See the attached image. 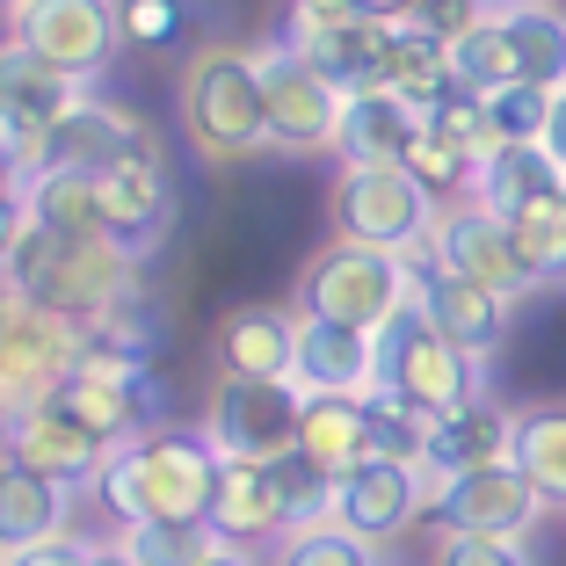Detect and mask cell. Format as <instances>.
<instances>
[{"instance_id":"1","label":"cell","mask_w":566,"mask_h":566,"mask_svg":"<svg viewBox=\"0 0 566 566\" xmlns=\"http://www.w3.org/2000/svg\"><path fill=\"white\" fill-rule=\"evenodd\" d=\"M211 472H218V450L203 443V429L153 421V429H138L132 443H117L102 458L87 501H95L117 531L124 523H153V516H203Z\"/></svg>"},{"instance_id":"2","label":"cell","mask_w":566,"mask_h":566,"mask_svg":"<svg viewBox=\"0 0 566 566\" xmlns=\"http://www.w3.org/2000/svg\"><path fill=\"white\" fill-rule=\"evenodd\" d=\"M182 132L211 167H240L269 146V95L262 59L240 44H211L182 73Z\"/></svg>"},{"instance_id":"3","label":"cell","mask_w":566,"mask_h":566,"mask_svg":"<svg viewBox=\"0 0 566 566\" xmlns=\"http://www.w3.org/2000/svg\"><path fill=\"white\" fill-rule=\"evenodd\" d=\"M415 305V262L385 248H356V240H327L319 254H305L298 269V313L342 319V327L378 334L392 313Z\"/></svg>"},{"instance_id":"4","label":"cell","mask_w":566,"mask_h":566,"mask_svg":"<svg viewBox=\"0 0 566 566\" xmlns=\"http://www.w3.org/2000/svg\"><path fill=\"white\" fill-rule=\"evenodd\" d=\"M443 203L407 175V167H342L327 189V218L334 240H356V248H385L407 254V262H429V233Z\"/></svg>"},{"instance_id":"5","label":"cell","mask_w":566,"mask_h":566,"mask_svg":"<svg viewBox=\"0 0 566 566\" xmlns=\"http://www.w3.org/2000/svg\"><path fill=\"white\" fill-rule=\"evenodd\" d=\"M480 370H486L480 356H465L458 342H443L421 305H407V313H392L378 327V385L407 392V400L429 407V415H450V407L480 400Z\"/></svg>"},{"instance_id":"6","label":"cell","mask_w":566,"mask_h":566,"mask_svg":"<svg viewBox=\"0 0 566 566\" xmlns=\"http://www.w3.org/2000/svg\"><path fill=\"white\" fill-rule=\"evenodd\" d=\"M8 36L30 44L73 81H102L124 51V8L117 0H15L8 8Z\"/></svg>"},{"instance_id":"7","label":"cell","mask_w":566,"mask_h":566,"mask_svg":"<svg viewBox=\"0 0 566 566\" xmlns=\"http://www.w3.org/2000/svg\"><path fill=\"white\" fill-rule=\"evenodd\" d=\"M73 349H81V327L66 313H51L36 298L8 305L0 313V421L44 407L73 378Z\"/></svg>"},{"instance_id":"8","label":"cell","mask_w":566,"mask_h":566,"mask_svg":"<svg viewBox=\"0 0 566 566\" xmlns=\"http://www.w3.org/2000/svg\"><path fill=\"white\" fill-rule=\"evenodd\" d=\"M283 44L298 51L305 66L327 73L342 95H370V87H385L392 22L356 15V8H313V0H291V8H283Z\"/></svg>"},{"instance_id":"9","label":"cell","mask_w":566,"mask_h":566,"mask_svg":"<svg viewBox=\"0 0 566 566\" xmlns=\"http://www.w3.org/2000/svg\"><path fill=\"white\" fill-rule=\"evenodd\" d=\"M298 407L305 392L291 378H218L211 385V407H203V443L218 458H283L298 450Z\"/></svg>"},{"instance_id":"10","label":"cell","mask_w":566,"mask_h":566,"mask_svg":"<svg viewBox=\"0 0 566 566\" xmlns=\"http://www.w3.org/2000/svg\"><path fill=\"white\" fill-rule=\"evenodd\" d=\"M254 59H262V95H269V146L291 153V160H305V153H334L349 95H342L319 66H305L283 36L262 44Z\"/></svg>"},{"instance_id":"11","label":"cell","mask_w":566,"mask_h":566,"mask_svg":"<svg viewBox=\"0 0 566 566\" xmlns=\"http://www.w3.org/2000/svg\"><path fill=\"white\" fill-rule=\"evenodd\" d=\"M552 501L523 480L509 458L480 472H458V480H429V523L436 531H465V537H501V545H523V537L545 523Z\"/></svg>"},{"instance_id":"12","label":"cell","mask_w":566,"mask_h":566,"mask_svg":"<svg viewBox=\"0 0 566 566\" xmlns=\"http://www.w3.org/2000/svg\"><path fill=\"white\" fill-rule=\"evenodd\" d=\"M421 516H429V480H421V465H400V458H364L356 472L327 486V523H342L349 537L378 552L407 537Z\"/></svg>"},{"instance_id":"13","label":"cell","mask_w":566,"mask_h":566,"mask_svg":"<svg viewBox=\"0 0 566 566\" xmlns=\"http://www.w3.org/2000/svg\"><path fill=\"white\" fill-rule=\"evenodd\" d=\"M429 262L486 283V291H501V298H531V291H537L531 269H523V254H516V240H509V218H494L480 197H458V203L436 211Z\"/></svg>"},{"instance_id":"14","label":"cell","mask_w":566,"mask_h":566,"mask_svg":"<svg viewBox=\"0 0 566 566\" xmlns=\"http://www.w3.org/2000/svg\"><path fill=\"white\" fill-rule=\"evenodd\" d=\"M138 146H153V132L132 109H117V102H102V95H81L66 117L36 138L30 175H109V167H124Z\"/></svg>"},{"instance_id":"15","label":"cell","mask_w":566,"mask_h":566,"mask_svg":"<svg viewBox=\"0 0 566 566\" xmlns=\"http://www.w3.org/2000/svg\"><path fill=\"white\" fill-rule=\"evenodd\" d=\"M81 95H87V87L73 81V73H59L51 59H36L30 44H15V36L0 44V146L22 160V175H30L36 138L66 117Z\"/></svg>"},{"instance_id":"16","label":"cell","mask_w":566,"mask_h":566,"mask_svg":"<svg viewBox=\"0 0 566 566\" xmlns=\"http://www.w3.org/2000/svg\"><path fill=\"white\" fill-rule=\"evenodd\" d=\"M415 305L429 313V327L443 342H458L480 364L509 342V319H516V298H501V291L458 276V269H436V262H415Z\"/></svg>"},{"instance_id":"17","label":"cell","mask_w":566,"mask_h":566,"mask_svg":"<svg viewBox=\"0 0 566 566\" xmlns=\"http://www.w3.org/2000/svg\"><path fill=\"white\" fill-rule=\"evenodd\" d=\"M102 211H109V240H117V248H132L138 262H146V254L167 240V226H175V175H167L160 138H153V146H138L124 167H109V175H102Z\"/></svg>"},{"instance_id":"18","label":"cell","mask_w":566,"mask_h":566,"mask_svg":"<svg viewBox=\"0 0 566 566\" xmlns=\"http://www.w3.org/2000/svg\"><path fill=\"white\" fill-rule=\"evenodd\" d=\"M138 298V254L117 248V240H73L66 269H59V283H51L36 305H51V313H66L73 327H102V319H117L124 305Z\"/></svg>"},{"instance_id":"19","label":"cell","mask_w":566,"mask_h":566,"mask_svg":"<svg viewBox=\"0 0 566 566\" xmlns=\"http://www.w3.org/2000/svg\"><path fill=\"white\" fill-rule=\"evenodd\" d=\"M0 458H22V465L51 472L59 486H73V494H87L109 450H102L95 436L81 429V421H66V415H59V400H44V407H30V415L0 421Z\"/></svg>"},{"instance_id":"20","label":"cell","mask_w":566,"mask_h":566,"mask_svg":"<svg viewBox=\"0 0 566 566\" xmlns=\"http://www.w3.org/2000/svg\"><path fill=\"white\" fill-rule=\"evenodd\" d=\"M203 523H211L226 545H276L291 531L276 494V472L254 465V458H218L211 472V501H203Z\"/></svg>"},{"instance_id":"21","label":"cell","mask_w":566,"mask_h":566,"mask_svg":"<svg viewBox=\"0 0 566 566\" xmlns=\"http://www.w3.org/2000/svg\"><path fill=\"white\" fill-rule=\"evenodd\" d=\"M211 356H218V378H291L298 370V313L233 305L211 334Z\"/></svg>"},{"instance_id":"22","label":"cell","mask_w":566,"mask_h":566,"mask_svg":"<svg viewBox=\"0 0 566 566\" xmlns=\"http://www.w3.org/2000/svg\"><path fill=\"white\" fill-rule=\"evenodd\" d=\"M298 392H370L378 385V334L298 313Z\"/></svg>"},{"instance_id":"23","label":"cell","mask_w":566,"mask_h":566,"mask_svg":"<svg viewBox=\"0 0 566 566\" xmlns=\"http://www.w3.org/2000/svg\"><path fill=\"white\" fill-rule=\"evenodd\" d=\"M516 443V415H501L494 400H465L436 415L429 429V450H421V480H458V472H480V465H501Z\"/></svg>"},{"instance_id":"24","label":"cell","mask_w":566,"mask_h":566,"mask_svg":"<svg viewBox=\"0 0 566 566\" xmlns=\"http://www.w3.org/2000/svg\"><path fill=\"white\" fill-rule=\"evenodd\" d=\"M66 523H73V486H59L51 472L22 465V458H0V552L8 559L66 537Z\"/></svg>"},{"instance_id":"25","label":"cell","mask_w":566,"mask_h":566,"mask_svg":"<svg viewBox=\"0 0 566 566\" xmlns=\"http://www.w3.org/2000/svg\"><path fill=\"white\" fill-rule=\"evenodd\" d=\"M415 138H421V109L415 102L392 95V87H370V95H349L334 153H342V167H407Z\"/></svg>"},{"instance_id":"26","label":"cell","mask_w":566,"mask_h":566,"mask_svg":"<svg viewBox=\"0 0 566 566\" xmlns=\"http://www.w3.org/2000/svg\"><path fill=\"white\" fill-rule=\"evenodd\" d=\"M298 458H313L327 480L356 472L370 450V421H364V392H305L298 407Z\"/></svg>"},{"instance_id":"27","label":"cell","mask_w":566,"mask_h":566,"mask_svg":"<svg viewBox=\"0 0 566 566\" xmlns=\"http://www.w3.org/2000/svg\"><path fill=\"white\" fill-rule=\"evenodd\" d=\"M566 189V175L552 167L545 146H494L472 175V197L486 203L494 218H523L531 203H552Z\"/></svg>"},{"instance_id":"28","label":"cell","mask_w":566,"mask_h":566,"mask_svg":"<svg viewBox=\"0 0 566 566\" xmlns=\"http://www.w3.org/2000/svg\"><path fill=\"white\" fill-rule=\"evenodd\" d=\"M494 8H501L509 44H516L523 81L566 87V8H559V0H494Z\"/></svg>"},{"instance_id":"29","label":"cell","mask_w":566,"mask_h":566,"mask_svg":"<svg viewBox=\"0 0 566 566\" xmlns=\"http://www.w3.org/2000/svg\"><path fill=\"white\" fill-rule=\"evenodd\" d=\"M385 87H392V95H407L421 117H429L436 102L465 95V87H458V73H450V44L421 36L415 22H392V59H385Z\"/></svg>"},{"instance_id":"30","label":"cell","mask_w":566,"mask_h":566,"mask_svg":"<svg viewBox=\"0 0 566 566\" xmlns=\"http://www.w3.org/2000/svg\"><path fill=\"white\" fill-rule=\"evenodd\" d=\"M22 203L36 226L73 240H102L109 211H102V175H22Z\"/></svg>"},{"instance_id":"31","label":"cell","mask_w":566,"mask_h":566,"mask_svg":"<svg viewBox=\"0 0 566 566\" xmlns=\"http://www.w3.org/2000/svg\"><path fill=\"white\" fill-rule=\"evenodd\" d=\"M509 465H516L552 509H566V400L523 407L516 415V443H509Z\"/></svg>"},{"instance_id":"32","label":"cell","mask_w":566,"mask_h":566,"mask_svg":"<svg viewBox=\"0 0 566 566\" xmlns=\"http://www.w3.org/2000/svg\"><path fill=\"white\" fill-rule=\"evenodd\" d=\"M109 545H117L132 566H203L226 537H218L203 516H153V523H124Z\"/></svg>"},{"instance_id":"33","label":"cell","mask_w":566,"mask_h":566,"mask_svg":"<svg viewBox=\"0 0 566 566\" xmlns=\"http://www.w3.org/2000/svg\"><path fill=\"white\" fill-rule=\"evenodd\" d=\"M450 73H458V87H465L472 102H480V95H501V87L523 81L516 44H509V30H501V8H486V15L472 22L458 44H450Z\"/></svg>"},{"instance_id":"34","label":"cell","mask_w":566,"mask_h":566,"mask_svg":"<svg viewBox=\"0 0 566 566\" xmlns=\"http://www.w3.org/2000/svg\"><path fill=\"white\" fill-rule=\"evenodd\" d=\"M364 421H370V450H378V458L421 465V450H429V429H436L429 407H415L407 392H392V385H370V392H364Z\"/></svg>"},{"instance_id":"35","label":"cell","mask_w":566,"mask_h":566,"mask_svg":"<svg viewBox=\"0 0 566 566\" xmlns=\"http://www.w3.org/2000/svg\"><path fill=\"white\" fill-rule=\"evenodd\" d=\"M509 240H516L523 269H531V283L545 291V283H566V203H531L523 218H509Z\"/></svg>"},{"instance_id":"36","label":"cell","mask_w":566,"mask_h":566,"mask_svg":"<svg viewBox=\"0 0 566 566\" xmlns=\"http://www.w3.org/2000/svg\"><path fill=\"white\" fill-rule=\"evenodd\" d=\"M269 566H378V545L349 537L342 523H298V531H283Z\"/></svg>"},{"instance_id":"37","label":"cell","mask_w":566,"mask_h":566,"mask_svg":"<svg viewBox=\"0 0 566 566\" xmlns=\"http://www.w3.org/2000/svg\"><path fill=\"white\" fill-rule=\"evenodd\" d=\"M480 117H486V138H494V146H537V138H545V117H552V87L516 81V87H501V95H480Z\"/></svg>"},{"instance_id":"38","label":"cell","mask_w":566,"mask_h":566,"mask_svg":"<svg viewBox=\"0 0 566 566\" xmlns=\"http://www.w3.org/2000/svg\"><path fill=\"white\" fill-rule=\"evenodd\" d=\"M73 254V233H51V226H22L15 254H8V283H15V298H44L51 283H59V269H66Z\"/></svg>"},{"instance_id":"39","label":"cell","mask_w":566,"mask_h":566,"mask_svg":"<svg viewBox=\"0 0 566 566\" xmlns=\"http://www.w3.org/2000/svg\"><path fill=\"white\" fill-rule=\"evenodd\" d=\"M117 8H124V44H138V51H160L189 30L182 0H117Z\"/></svg>"},{"instance_id":"40","label":"cell","mask_w":566,"mask_h":566,"mask_svg":"<svg viewBox=\"0 0 566 566\" xmlns=\"http://www.w3.org/2000/svg\"><path fill=\"white\" fill-rule=\"evenodd\" d=\"M429 566H531L523 545H501V537H465V531H436Z\"/></svg>"},{"instance_id":"41","label":"cell","mask_w":566,"mask_h":566,"mask_svg":"<svg viewBox=\"0 0 566 566\" xmlns=\"http://www.w3.org/2000/svg\"><path fill=\"white\" fill-rule=\"evenodd\" d=\"M486 8H494V0H421L407 22H415L421 36H436V44H458V36H465L472 22L486 15Z\"/></svg>"},{"instance_id":"42","label":"cell","mask_w":566,"mask_h":566,"mask_svg":"<svg viewBox=\"0 0 566 566\" xmlns=\"http://www.w3.org/2000/svg\"><path fill=\"white\" fill-rule=\"evenodd\" d=\"M87 552H95V545H81V537H51V545H30V552H15V559H8V566H87Z\"/></svg>"},{"instance_id":"43","label":"cell","mask_w":566,"mask_h":566,"mask_svg":"<svg viewBox=\"0 0 566 566\" xmlns=\"http://www.w3.org/2000/svg\"><path fill=\"white\" fill-rule=\"evenodd\" d=\"M22 226H30V203H22V189H0V269H8V254H15Z\"/></svg>"},{"instance_id":"44","label":"cell","mask_w":566,"mask_h":566,"mask_svg":"<svg viewBox=\"0 0 566 566\" xmlns=\"http://www.w3.org/2000/svg\"><path fill=\"white\" fill-rule=\"evenodd\" d=\"M537 146H545L552 167L566 175V87H552V117H545V138H537Z\"/></svg>"},{"instance_id":"45","label":"cell","mask_w":566,"mask_h":566,"mask_svg":"<svg viewBox=\"0 0 566 566\" xmlns=\"http://www.w3.org/2000/svg\"><path fill=\"white\" fill-rule=\"evenodd\" d=\"M349 8H356V15H378V22H407L421 0H349Z\"/></svg>"},{"instance_id":"46","label":"cell","mask_w":566,"mask_h":566,"mask_svg":"<svg viewBox=\"0 0 566 566\" xmlns=\"http://www.w3.org/2000/svg\"><path fill=\"white\" fill-rule=\"evenodd\" d=\"M203 566H269V559H254V545H218Z\"/></svg>"},{"instance_id":"47","label":"cell","mask_w":566,"mask_h":566,"mask_svg":"<svg viewBox=\"0 0 566 566\" xmlns=\"http://www.w3.org/2000/svg\"><path fill=\"white\" fill-rule=\"evenodd\" d=\"M0 189H22V160L8 146H0Z\"/></svg>"},{"instance_id":"48","label":"cell","mask_w":566,"mask_h":566,"mask_svg":"<svg viewBox=\"0 0 566 566\" xmlns=\"http://www.w3.org/2000/svg\"><path fill=\"white\" fill-rule=\"evenodd\" d=\"M87 566H132V559H124L117 545H95V552H87Z\"/></svg>"},{"instance_id":"49","label":"cell","mask_w":566,"mask_h":566,"mask_svg":"<svg viewBox=\"0 0 566 566\" xmlns=\"http://www.w3.org/2000/svg\"><path fill=\"white\" fill-rule=\"evenodd\" d=\"M189 15H218V8H233V0H182Z\"/></svg>"},{"instance_id":"50","label":"cell","mask_w":566,"mask_h":566,"mask_svg":"<svg viewBox=\"0 0 566 566\" xmlns=\"http://www.w3.org/2000/svg\"><path fill=\"white\" fill-rule=\"evenodd\" d=\"M8 305H15V283H8V269H0V313H8Z\"/></svg>"},{"instance_id":"51","label":"cell","mask_w":566,"mask_h":566,"mask_svg":"<svg viewBox=\"0 0 566 566\" xmlns=\"http://www.w3.org/2000/svg\"><path fill=\"white\" fill-rule=\"evenodd\" d=\"M313 8H349V0H313Z\"/></svg>"},{"instance_id":"52","label":"cell","mask_w":566,"mask_h":566,"mask_svg":"<svg viewBox=\"0 0 566 566\" xmlns=\"http://www.w3.org/2000/svg\"><path fill=\"white\" fill-rule=\"evenodd\" d=\"M0 566H8V552H0Z\"/></svg>"},{"instance_id":"53","label":"cell","mask_w":566,"mask_h":566,"mask_svg":"<svg viewBox=\"0 0 566 566\" xmlns=\"http://www.w3.org/2000/svg\"><path fill=\"white\" fill-rule=\"evenodd\" d=\"M559 203H566V189H559Z\"/></svg>"},{"instance_id":"54","label":"cell","mask_w":566,"mask_h":566,"mask_svg":"<svg viewBox=\"0 0 566 566\" xmlns=\"http://www.w3.org/2000/svg\"><path fill=\"white\" fill-rule=\"evenodd\" d=\"M378 566H385V559H378Z\"/></svg>"}]
</instances>
